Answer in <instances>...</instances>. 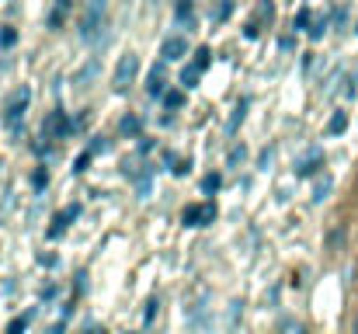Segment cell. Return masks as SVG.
I'll return each instance as SVG.
<instances>
[{
	"instance_id": "6da1fadb",
	"label": "cell",
	"mask_w": 358,
	"mask_h": 334,
	"mask_svg": "<svg viewBox=\"0 0 358 334\" xmlns=\"http://www.w3.org/2000/svg\"><path fill=\"white\" fill-rule=\"evenodd\" d=\"M105 25H108V0H91L84 18H80V39L87 46L105 39Z\"/></svg>"
},
{
	"instance_id": "7a4b0ae2",
	"label": "cell",
	"mask_w": 358,
	"mask_h": 334,
	"mask_svg": "<svg viewBox=\"0 0 358 334\" xmlns=\"http://www.w3.org/2000/svg\"><path fill=\"white\" fill-rule=\"evenodd\" d=\"M28 102H31V91H28V88H17V91L10 95V102H7V109H3V125H7L10 132L21 129V118H24V111H28Z\"/></svg>"
},
{
	"instance_id": "3957f363",
	"label": "cell",
	"mask_w": 358,
	"mask_h": 334,
	"mask_svg": "<svg viewBox=\"0 0 358 334\" xmlns=\"http://www.w3.org/2000/svg\"><path fill=\"white\" fill-rule=\"evenodd\" d=\"M136 74H139V56H136V53H125L119 63H115V81H112V88H115L119 95H125V91L132 88Z\"/></svg>"
},
{
	"instance_id": "277c9868",
	"label": "cell",
	"mask_w": 358,
	"mask_h": 334,
	"mask_svg": "<svg viewBox=\"0 0 358 334\" xmlns=\"http://www.w3.org/2000/svg\"><path fill=\"white\" fill-rule=\"evenodd\" d=\"M181 220H185V226H209V223L216 220V202L206 199L202 206H188Z\"/></svg>"
},
{
	"instance_id": "5b68a950",
	"label": "cell",
	"mask_w": 358,
	"mask_h": 334,
	"mask_svg": "<svg viewBox=\"0 0 358 334\" xmlns=\"http://www.w3.org/2000/svg\"><path fill=\"white\" fill-rule=\"evenodd\" d=\"M320 167H324V150L313 146V150H306V153L296 160V178H313Z\"/></svg>"
},
{
	"instance_id": "8992f818",
	"label": "cell",
	"mask_w": 358,
	"mask_h": 334,
	"mask_svg": "<svg viewBox=\"0 0 358 334\" xmlns=\"http://www.w3.org/2000/svg\"><path fill=\"white\" fill-rule=\"evenodd\" d=\"M42 129H45V139H63V136L70 132V118H66V111H63V109L49 111Z\"/></svg>"
},
{
	"instance_id": "52a82bcc",
	"label": "cell",
	"mask_w": 358,
	"mask_h": 334,
	"mask_svg": "<svg viewBox=\"0 0 358 334\" xmlns=\"http://www.w3.org/2000/svg\"><path fill=\"white\" fill-rule=\"evenodd\" d=\"M188 53V42H185V35H171V39H164V46H160V56L171 63V60H181Z\"/></svg>"
},
{
	"instance_id": "ba28073f",
	"label": "cell",
	"mask_w": 358,
	"mask_h": 334,
	"mask_svg": "<svg viewBox=\"0 0 358 334\" xmlns=\"http://www.w3.org/2000/svg\"><path fill=\"white\" fill-rule=\"evenodd\" d=\"M73 216H80V206H66V209H63V213H59V216L52 220V226L45 230V233H49V240H56V237H63V233H66V226H70V220H73Z\"/></svg>"
},
{
	"instance_id": "9c48e42d",
	"label": "cell",
	"mask_w": 358,
	"mask_h": 334,
	"mask_svg": "<svg viewBox=\"0 0 358 334\" xmlns=\"http://www.w3.org/2000/svg\"><path fill=\"white\" fill-rule=\"evenodd\" d=\"M98 74H101V63H98V60H91V63H84V67L77 70L73 84H77V88H91V84L98 81Z\"/></svg>"
},
{
	"instance_id": "30bf717a",
	"label": "cell",
	"mask_w": 358,
	"mask_h": 334,
	"mask_svg": "<svg viewBox=\"0 0 358 334\" xmlns=\"http://www.w3.org/2000/svg\"><path fill=\"white\" fill-rule=\"evenodd\" d=\"M70 7H73L70 0H56V4H52V11H49V28H52V32H59V28H63V21H66Z\"/></svg>"
},
{
	"instance_id": "8fae6325",
	"label": "cell",
	"mask_w": 358,
	"mask_h": 334,
	"mask_svg": "<svg viewBox=\"0 0 358 334\" xmlns=\"http://www.w3.org/2000/svg\"><path fill=\"white\" fill-rule=\"evenodd\" d=\"M247 109H250V98H240L237 109H234V115H230V122H227V132L234 136L240 125H243V118H247Z\"/></svg>"
},
{
	"instance_id": "7c38bea8",
	"label": "cell",
	"mask_w": 358,
	"mask_h": 334,
	"mask_svg": "<svg viewBox=\"0 0 358 334\" xmlns=\"http://www.w3.org/2000/svg\"><path fill=\"white\" fill-rule=\"evenodd\" d=\"M275 334H310V328L299 321V317H282L278 321V331Z\"/></svg>"
},
{
	"instance_id": "4fadbf2b",
	"label": "cell",
	"mask_w": 358,
	"mask_h": 334,
	"mask_svg": "<svg viewBox=\"0 0 358 334\" xmlns=\"http://www.w3.org/2000/svg\"><path fill=\"white\" fill-rule=\"evenodd\" d=\"M199 77H202V70L192 63V67H185L181 70V91H192V88H199Z\"/></svg>"
},
{
	"instance_id": "5bb4252c",
	"label": "cell",
	"mask_w": 358,
	"mask_h": 334,
	"mask_svg": "<svg viewBox=\"0 0 358 334\" xmlns=\"http://www.w3.org/2000/svg\"><path fill=\"white\" fill-rule=\"evenodd\" d=\"M146 91H150L153 98H160V95H164V70H160V67H153V70H150V81H146Z\"/></svg>"
},
{
	"instance_id": "9a60e30c",
	"label": "cell",
	"mask_w": 358,
	"mask_h": 334,
	"mask_svg": "<svg viewBox=\"0 0 358 334\" xmlns=\"http://www.w3.org/2000/svg\"><path fill=\"white\" fill-rule=\"evenodd\" d=\"M139 129H143V125H139V118H136V115H125V118L119 122V132H122V136H143Z\"/></svg>"
},
{
	"instance_id": "2e32d148",
	"label": "cell",
	"mask_w": 358,
	"mask_h": 334,
	"mask_svg": "<svg viewBox=\"0 0 358 334\" xmlns=\"http://www.w3.org/2000/svg\"><path fill=\"white\" fill-rule=\"evenodd\" d=\"M345 129H348V115H345V111H334L331 122H327V132L338 136V132H345Z\"/></svg>"
},
{
	"instance_id": "e0dca14e",
	"label": "cell",
	"mask_w": 358,
	"mask_h": 334,
	"mask_svg": "<svg viewBox=\"0 0 358 334\" xmlns=\"http://www.w3.org/2000/svg\"><path fill=\"white\" fill-rule=\"evenodd\" d=\"M331 188H334V181H331V178H320V181L313 185V202H327Z\"/></svg>"
},
{
	"instance_id": "ac0fdd59",
	"label": "cell",
	"mask_w": 358,
	"mask_h": 334,
	"mask_svg": "<svg viewBox=\"0 0 358 334\" xmlns=\"http://www.w3.org/2000/svg\"><path fill=\"white\" fill-rule=\"evenodd\" d=\"M220 185H223V178H220V174H206V178H202V192H206V195H216V192H220Z\"/></svg>"
},
{
	"instance_id": "d6986e66",
	"label": "cell",
	"mask_w": 358,
	"mask_h": 334,
	"mask_svg": "<svg viewBox=\"0 0 358 334\" xmlns=\"http://www.w3.org/2000/svg\"><path fill=\"white\" fill-rule=\"evenodd\" d=\"M164 105L167 109H181L185 105V91H164Z\"/></svg>"
},
{
	"instance_id": "ffe728a7",
	"label": "cell",
	"mask_w": 358,
	"mask_h": 334,
	"mask_svg": "<svg viewBox=\"0 0 358 334\" xmlns=\"http://www.w3.org/2000/svg\"><path fill=\"white\" fill-rule=\"evenodd\" d=\"M17 42V32L14 28H0V49H10Z\"/></svg>"
},
{
	"instance_id": "44dd1931",
	"label": "cell",
	"mask_w": 358,
	"mask_h": 334,
	"mask_svg": "<svg viewBox=\"0 0 358 334\" xmlns=\"http://www.w3.org/2000/svg\"><path fill=\"white\" fill-rule=\"evenodd\" d=\"M310 21H313V14L303 7V11L296 14V28H299V32H310Z\"/></svg>"
},
{
	"instance_id": "7402d4cb",
	"label": "cell",
	"mask_w": 358,
	"mask_h": 334,
	"mask_svg": "<svg viewBox=\"0 0 358 334\" xmlns=\"http://www.w3.org/2000/svg\"><path fill=\"white\" fill-rule=\"evenodd\" d=\"M209 63H213V53H209V49L202 46V49H199V60H195V67H199V70L206 74V67H209Z\"/></svg>"
},
{
	"instance_id": "603a6c76",
	"label": "cell",
	"mask_w": 358,
	"mask_h": 334,
	"mask_svg": "<svg viewBox=\"0 0 358 334\" xmlns=\"http://www.w3.org/2000/svg\"><path fill=\"white\" fill-rule=\"evenodd\" d=\"M136 192H139V199H146V195L153 192V181H150V174H143V178H139V185H136Z\"/></svg>"
},
{
	"instance_id": "cb8c5ba5",
	"label": "cell",
	"mask_w": 358,
	"mask_h": 334,
	"mask_svg": "<svg viewBox=\"0 0 358 334\" xmlns=\"http://www.w3.org/2000/svg\"><path fill=\"white\" fill-rule=\"evenodd\" d=\"M230 14H234V0H223V4L216 7V18H220V21H227Z\"/></svg>"
},
{
	"instance_id": "d4e9b609",
	"label": "cell",
	"mask_w": 358,
	"mask_h": 334,
	"mask_svg": "<svg viewBox=\"0 0 358 334\" xmlns=\"http://www.w3.org/2000/svg\"><path fill=\"white\" fill-rule=\"evenodd\" d=\"M91 157H94L91 150H87V153H80V157H77V167H73V171H77V174H84V171L91 167Z\"/></svg>"
},
{
	"instance_id": "484cf974",
	"label": "cell",
	"mask_w": 358,
	"mask_h": 334,
	"mask_svg": "<svg viewBox=\"0 0 358 334\" xmlns=\"http://www.w3.org/2000/svg\"><path fill=\"white\" fill-rule=\"evenodd\" d=\"M31 317H35V314H24V317H17V321L10 324V331H7V334H21V331H24V324H28Z\"/></svg>"
},
{
	"instance_id": "4316f807",
	"label": "cell",
	"mask_w": 358,
	"mask_h": 334,
	"mask_svg": "<svg viewBox=\"0 0 358 334\" xmlns=\"http://www.w3.org/2000/svg\"><path fill=\"white\" fill-rule=\"evenodd\" d=\"M257 35H261V25L250 18V21H247V28H243V39H257Z\"/></svg>"
},
{
	"instance_id": "83f0119b",
	"label": "cell",
	"mask_w": 358,
	"mask_h": 334,
	"mask_svg": "<svg viewBox=\"0 0 358 334\" xmlns=\"http://www.w3.org/2000/svg\"><path fill=\"white\" fill-rule=\"evenodd\" d=\"M243 153H247L243 146H234V150H230V157H227V164H230V167H237L240 160H243Z\"/></svg>"
},
{
	"instance_id": "f1b7e54d",
	"label": "cell",
	"mask_w": 358,
	"mask_h": 334,
	"mask_svg": "<svg viewBox=\"0 0 358 334\" xmlns=\"http://www.w3.org/2000/svg\"><path fill=\"white\" fill-rule=\"evenodd\" d=\"M136 150H139V153H150V150H153V139H150V136H139Z\"/></svg>"
},
{
	"instance_id": "f546056e",
	"label": "cell",
	"mask_w": 358,
	"mask_h": 334,
	"mask_svg": "<svg viewBox=\"0 0 358 334\" xmlns=\"http://www.w3.org/2000/svg\"><path fill=\"white\" fill-rule=\"evenodd\" d=\"M310 39H324V21H317V25L310 28Z\"/></svg>"
},
{
	"instance_id": "4dcf8cb0",
	"label": "cell",
	"mask_w": 358,
	"mask_h": 334,
	"mask_svg": "<svg viewBox=\"0 0 358 334\" xmlns=\"http://www.w3.org/2000/svg\"><path fill=\"white\" fill-rule=\"evenodd\" d=\"M292 46H296V42H292V35H285V39H278V49H285V53H289Z\"/></svg>"
},
{
	"instance_id": "1f68e13d",
	"label": "cell",
	"mask_w": 358,
	"mask_h": 334,
	"mask_svg": "<svg viewBox=\"0 0 358 334\" xmlns=\"http://www.w3.org/2000/svg\"><path fill=\"white\" fill-rule=\"evenodd\" d=\"M105 146H108V143H105V136H98V139H94V146H91V153H101Z\"/></svg>"
},
{
	"instance_id": "d6a6232c",
	"label": "cell",
	"mask_w": 358,
	"mask_h": 334,
	"mask_svg": "<svg viewBox=\"0 0 358 334\" xmlns=\"http://www.w3.org/2000/svg\"><path fill=\"white\" fill-rule=\"evenodd\" d=\"M31 181H35V188H45V171H35V178H31Z\"/></svg>"
},
{
	"instance_id": "836d02e7",
	"label": "cell",
	"mask_w": 358,
	"mask_h": 334,
	"mask_svg": "<svg viewBox=\"0 0 358 334\" xmlns=\"http://www.w3.org/2000/svg\"><path fill=\"white\" fill-rule=\"evenodd\" d=\"M84 286H87V275L80 272V275H77V282H73V289H77V293H84Z\"/></svg>"
},
{
	"instance_id": "e575fe53",
	"label": "cell",
	"mask_w": 358,
	"mask_h": 334,
	"mask_svg": "<svg viewBox=\"0 0 358 334\" xmlns=\"http://www.w3.org/2000/svg\"><path fill=\"white\" fill-rule=\"evenodd\" d=\"M160 4H164V0H146V7H150V11H157Z\"/></svg>"
},
{
	"instance_id": "d590c367",
	"label": "cell",
	"mask_w": 358,
	"mask_h": 334,
	"mask_svg": "<svg viewBox=\"0 0 358 334\" xmlns=\"http://www.w3.org/2000/svg\"><path fill=\"white\" fill-rule=\"evenodd\" d=\"M49 334H63V324H52V328H49Z\"/></svg>"
},
{
	"instance_id": "8d00e7d4",
	"label": "cell",
	"mask_w": 358,
	"mask_h": 334,
	"mask_svg": "<svg viewBox=\"0 0 358 334\" xmlns=\"http://www.w3.org/2000/svg\"><path fill=\"white\" fill-rule=\"evenodd\" d=\"M352 334H358V314H355V321H352Z\"/></svg>"
},
{
	"instance_id": "74e56055",
	"label": "cell",
	"mask_w": 358,
	"mask_h": 334,
	"mask_svg": "<svg viewBox=\"0 0 358 334\" xmlns=\"http://www.w3.org/2000/svg\"><path fill=\"white\" fill-rule=\"evenodd\" d=\"M84 334H101L98 328H84Z\"/></svg>"
},
{
	"instance_id": "f35d334b",
	"label": "cell",
	"mask_w": 358,
	"mask_h": 334,
	"mask_svg": "<svg viewBox=\"0 0 358 334\" xmlns=\"http://www.w3.org/2000/svg\"><path fill=\"white\" fill-rule=\"evenodd\" d=\"M355 32H358V28H355Z\"/></svg>"
}]
</instances>
